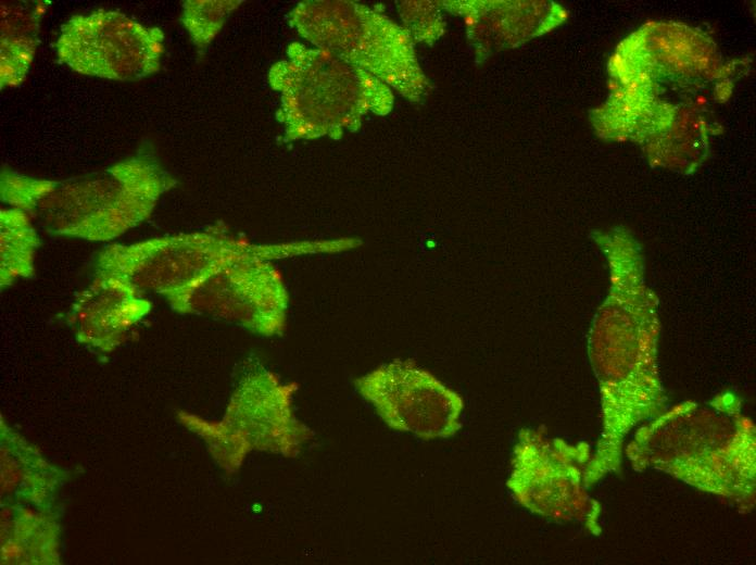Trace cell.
<instances>
[{
    "instance_id": "cell-1",
    "label": "cell",
    "mask_w": 756,
    "mask_h": 565,
    "mask_svg": "<svg viewBox=\"0 0 756 565\" xmlns=\"http://www.w3.org/2000/svg\"><path fill=\"white\" fill-rule=\"evenodd\" d=\"M175 184L150 158L122 161L81 180L40 179L35 212L58 235L111 240L143 222Z\"/></svg>"
},
{
    "instance_id": "cell-2",
    "label": "cell",
    "mask_w": 756,
    "mask_h": 565,
    "mask_svg": "<svg viewBox=\"0 0 756 565\" xmlns=\"http://www.w3.org/2000/svg\"><path fill=\"white\" fill-rule=\"evenodd\" d=\"M264 251V244L209 230L111 244L98 254L96 265L97 271L117 276L142 293L166 298L235 259Z\"/></svg>"
},
{
    "instance_id": "cell-3",
    "label": "cell",
    "mask_w": 756,
    "mask_h": 565,
    "mask_svg": "<svg viewBox=\"0 0 756 565\" xmlns=\"http://www.w3.org/2000/svg\"><path fill=\"white\" fill-rule=\"evenodd\" d=\"M165 299L179 313L210 315L265 337L282 335L289 309L280 272L255 254L235 259Z\"/></svg>"
},
{
    "instance_id": "cell-4",
    "label": "cell",
    "mask_w": 756,
    "mask_h": 565,
    "mask_svg": "<svg viewBox=\"0 0 756 565\" xmlns=\"http://www.w3.org/2000/svg\"><path fill=\"white\" fill-rule=\"evenodd\" d=\"M164 35L117 11L72 16L62 27L55 50L73 71L114 80H137L160 68Z\"/></svg>"
},
{
    "instance_id": "cell-5",
    "label": "cell",
    "mask_w": 756,
    "mask_h": 565,
    "mask_svg": "<svg viewBox=\"0 0 756 565\" xmlns=\"http://www.w3.org/2000/svg\"><path fill=\"white\" fill-rule=\"evenodd\" d=\"M354 385L394 430L432 440L450 438L462 427V397L413 360L382 364Z\"/></svg>"
},
{
    "instance_id": "cell-6",
    "label": "cell",
    "mask_w": 756,
    "mask_h": 565,
    "mask_svg": "<svg viewBox=\"0 0 756 565\" xmlns=\"http://www.w3.org/2000/svg\"><path fill=\"white\" fill-rule=\"evenodd\" d=\"M297 384H284L269 369L256 365L241 379L226 415L227 439L238 456L262 450L295 456L313 434L293 414Z\"/></svg>"
},
{
    "instance_id": "cell-7",
    "label": "cell",
    "mask_w": 756,
    "mask_h": 565,
    "mask_svg": "<svg viewBox=\"0 0 756 565\" xmlns=\"http://www.w3.org/2000/svg\"><path fill=\"white\" fill-rule=\"evenodd\" d=\"M150 310L151 302L133 285L97 271L92 280L76 293L68 321L81 342L110 350Z\"/></svg>"
},
{
    "instance_id": "cell-8",
    "label": "cell",
    "mask_w": 756,
    "mask_h": 565,
    "mask_svg": "<svg viewBox=\"0 0 756 565\" xmlns=\"http://www.w3.org/2000/svg\"><path fill=\"white\" fill-rule=\"evenodd\" d=\"M0 238V284L1 288H5L20 278L33 275L40 238L26 213L18 209L1 211Z\"/></svg>"
},
{
    "instance_id": "cell-9",
    "label": "cell",
    "mask_w": 756,
    "mask_h": 565,
    "mask_svg": "<svg viewBox=\"0 0 756 565\" xmlns=\"http://www.w3.org/2000/svg\"><path fill=\"white\" fill-rule=\"evenodd\" d=\"M36 11H2L1 88L21 84L38 45Z\"/></svg>"
},
{
    "instance_id": "cell-10",
    "label": "cell",
    "mask_w": 756,
    "mask_h": 565,
    "mask_svg": "<svg viewBox=\"0 0 756 565\" xmlns=\"http://www.w3.org/2000/svg\"><path fill=\"white\" fill-rule=\"evenodd\" d=\"M232 7L230 1L186 2L182 21L198 46L212 40Z\"/></svg>"
}]
</instances>
